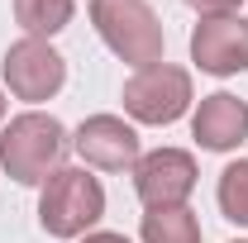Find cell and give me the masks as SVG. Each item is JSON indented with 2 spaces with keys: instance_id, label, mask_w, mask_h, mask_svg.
I'll use <instances>...</instances> for the list:
<instances>
[{
  "instance_id": "cell-8",
  "label": "cell",
  "mask_w": 248,
  "mask_h": 243,
  "mask_svg": "<svg viewBox=\"0 0 248 243\" xmlns=\"http://www.w3.org/2000/svg\"><path fill=\"white\" fill-rule=\"evenodd\" d=\"M72 148L81 152V162H91L100 172H134V162L143 157L134 124H124L120 115H91L77 129Z\"/></svg>"
},
{
  "instance_id": "cell-1",
  "label": "cell",
  "mask_w": 248,
  "mask_h": 243,
  "mask_svg": "<svg viewBox=\"0 0 248 243\" xmlns=\"http://www.w3.org/2000/svg\"><path fill=\"white\" fill-rule=\"evenodd\" d=\"M67 129L43 110H24L0 129V167L19 186H43L62 167Z\"/></svg>"
},
{
  "instance_id": "cell-5",
  "label": "cell",
  "mask_w": 248,
  "mask_h": 243,
  "mask_svg": "<svg viewBox=\"0 0 248 243\" xmlns=\"http://www.w3.org/2000/svg\"><path fill=\"white\" fill-rule=\"evenodd\" d=\"M0 72H5V86L15 100H53L62 91V81H67V58H62L58 48L48 43V38H19V43H10L5 48V62H0Z\"/></svg>"
},
{
  "instance_id": "cell-12",
  "label": "cell",
  "mask_w": 248,
  "mask_h": 243,
  "mask_svg": "<svg viewBox=\"0 0 248 243\" xmlns=\"http://www.w3.org/2000/svg\"><path fill=\"white\" fill-rule=\"evenodd\" d=\"M215 200H219V210H224L229 224H244V229H248V157L229 162V167L219 172Z\"/></svg>"
},
{
  "instance_id": "cell-7",
  "label": "cell",
  "mask_w": 248,
  "mask_h": 243,
  "mask_svg": "<svg viewBox=\"0 0 248 243\" xmlns=\"http://www.w3.org/2000/svg\"><path fill=\"white\" fill-rule=\"evenodd\" d=\"M191 62L210 76H239L248 67V19L244 15L201 19L191 29Z\"/></svg>"
},
{
  "instance_id": "cell-11",
  "label": "cell",
  "mask_w": 248,
  "mask_h": 243,
  "mask_svg": "<svg viewBox=\"0 0 248 243\" xmlns=\"http://www.w3.org/2000/svg\"><path fill=\"white\" fill-rule=\"evenodd\" d=\"M143 243H201V219L186 210V205H172V210H148L143 224H139Z\"/></svg>"
},
{
  "instance_id": "cell-16",
  "label": "cell",
  "mask_w": 248,
  "mask_h": 243,
  "mask_svg": "<svg viewBox=\"0 0 248 243\" xmlns=\"http://www.w3.org/2000/svg\"><path fill=\"white\" fill-rule=\"evenodd\" d=\"M234 243H248V239H234Z\"/></svg>"
},
{
  "instance_id": "cell-13",
  "label": "cell",
  "mask_w": 248,
  "mask_h": 243,
  "mask_svg": "<svg viewBox=\"0 0 248 243\" xmlns=\"http://www.w3.org/2000/svg\"><path fill=\"white\" fill-rule=\"evenodd\" d=\"M201 19H219V15H239V5L244 0H186Z\"/></svg>"
},
{
  "instance_id": "cell-3",
  "label": "cell",
  "mask_w": 248,
  "mask_h": 243,
  "mask_svg": "<svg viewBox=\"0 0 248 243\" xmlns=\"http://www.w3.org/2000/svg\"><path fill=\"white\" fill-rule=\"evenodd\" d=\"M91 24L105 38V48L120 62H129L134 72L162 62L167 38H162V24L148 0H91Z\"/></svg>"
},
{
  "instance_id": "cell-9",
  "label": "cell",
  "mask_w": 248,
  "mask_h": 243,
  "mask_svg": "<svg viewBox=\"0 0 248 243\" xmlns=\"http://www.w3.org/2000/svg\"><path fill=\"white\" fill-rule=\"evenodd\" d=\"M191 134H196L201 148H210V152L239 148L248 138V105L239 95H229V91L205 95V100L196 105V115H191Z\"/></svg>"
},
{
  "instance_id": "cell-10",
  "label": "cell",
  "mask_w": 248,
  "mask_h": 243,
  "mask_svg": "<svg viewBox=\"0 0 248 243\" xmlns=\"http://www.w3.org/2000/svg\"><path fill=\"white\" fill-rule=\"evenodd\" d=\"M77 0H15V19L29 38H53L72 24Z\"/></svg>"
},
{
  "instance_id": "cell-2",
  "label": "cell",
  "mask_w": 248,
  "mask_h": 243,
  "mask_svg": "<svg viewBox=\"0 0 248 243\" xmlns=\"http://www.w3.org/2000/svg\"><path fill=\"white\" fill-rule=\"evenodd\" d=\"M105 214V186L86 167H58L38 191V224L53 239H81Z\"/></svg>"
},
{
  "instance_id": "cell-15",
  "label": "cell",
  "mask_w": 248,
  "mask_h": 243,
  "mask_svg": "<svg viewBox=\"0 0 248 243\" xmlns=\"http://www.w3.org/2000/svg\"><path fill=\"white\" fill-rule=\"evenodd\" d=\"M0 120H5V95H0Z\"/></svg>"
},
{
  "instance_id": "cell-4",
  "label": "cell",
  "mask_w": 248,
  "mask_h": 243,
  "mask_svg": "<svg viewBox=\"0 0 248 243\" xmlns=\"http://www.w3.org/2000/svg\"><path fill=\"white\" fill-rule=\"evenodd\" d=\"M191 72L172 67V62H153V67H139L129 81H124V110L139 124H177L191 110Z\"/></svg>"
},
{
  "instance_id": "cell-6",
  "label": "cell",
  "mask_w": 248,
  "mask_h": 243,
  "mask_svg": "<svg viewBox=\"0 0 248 243\" xmlns=\"http://www.w3.org/2000/svg\"><path fill=\"white\" fill-rule=\"evenodd\" d=\"M196 157L186 148H153L134 162V191L148 210H172L186 205L196 191Z\"/></svg>"
},
{
  "instance_id": "cell-14",
  "label": "cell",
  "mask_w": 248,
  "mask_h": 243,
  "mask_svg": "<svg viewBox=\"0 0 248 243\" xmlns=\"http://www.w3.org/2000/svg\"><path fill=\"white\" fill-rule=\"evenodd\" d=\"M81 243H129L124 234H110V229H95V234H86Z\"/></svg>"
}]
</instances>
